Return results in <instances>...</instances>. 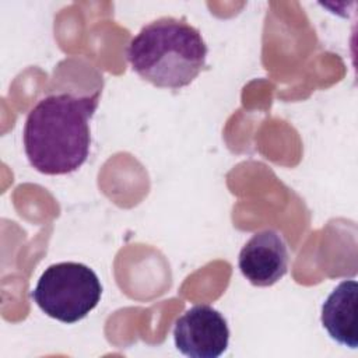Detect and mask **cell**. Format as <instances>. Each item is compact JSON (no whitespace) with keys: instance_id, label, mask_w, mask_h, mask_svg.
Segmentation results:
<instances>
[{"instance_id":"6da1fadb","label":"cell","mask_w":358,"mask_h":358,"mask_svg":"<svg viewBox=\"0 0 358 358\" xmlns=\"http://www.w3.org/2000/svg\"><path fill=\"white\" fill-rule=\"evenodd\" d=\"M99 91L92 95L52 94L28 113L22 141L32 168L45 175L77 171L88 158L90 120L96 110Z\"/></svg>"},{"instance_id":"7a4b0ae2","label":"cell","mask_w":358,"mask_h":358,"mask_svg":"<svg viewBox=\"0 0 358 358\" xmlns=\"http://www.w3.org/2000/svg\"><path fill=\"white\" fill-rule=\"evenodd\" d=\"M207 45L197 28L185 18L162 17L130 41L126 56L131 69L159 88L189 85L206 67Z\"/></svg>"},{"instance_id":"3957f363","label":"cell","mask_w":358,"mask_h":358,"mask_svg":"<svg viewBox=\"0 0 358 358\" xmlns=\"http://www.w3.org/2000/svg\"><path fill=\"white\" fill-rule=\"evenodd\" d=\"M102 285L92 268L76 262L49 266L31 292L39 309L63 323L84 319L99 302Z\"/></svg>"},{"instance_id":"277c9868","label":"cell","mask_w":358,"mask_h":358,"mask_svg":"<svg viewBox=\"0 0 358 358\" xmlns=\"http://www.w3.org/2000/svg\"><path fill=\"white\" fill-rule=\"evenodd\" d=\"M176 348L190 358H217L229 343L225 317L210 305H194L175 322Z\"/></svg>"},{"instance_id":"5b68a950","label":"cell","mask_w":358,"mask_h":358,"mask_svg":"<svg viewBox=\"0 0 358 358\" xmlns=\"http://www.w3.org/2000/svg\"><path fill=\"white\" fill-rule=\"evenodd\" d=\"M288 248L274 229L256 232L242 248L238 264L243 277L256 287H270L288 270Z\"/></svg>"},{"instance_id":"8992f818","label":"cell","mask_w":358,"mask_h":358,"mask_svg":"<svg viewBox=\"0 0 358 358\" xmlns=\"http://www.w3.org/2000/svg\"><path fill=\"white\" fill-rule=\"evenodd\" d=\"M357 295L358 284L354 280L340 282L322 306V324L338 344L357 348Z\"/></svg>"}]
</instances>
